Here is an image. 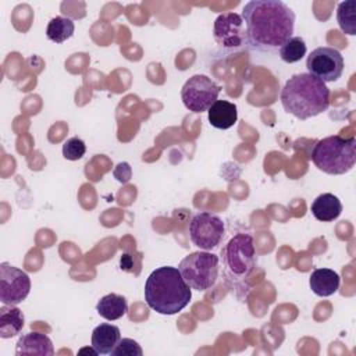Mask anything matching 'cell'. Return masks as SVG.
Masks as SVG:
<instances>
[{"instance_id": "obj_9", "label": "cell", "mask_w": 356, "mask_h": 356, "mask_svg": "<svg viewBox=\"0 0 356 356\" xmlns=\"http://www.w3.org/2000/svg\"><path fill=\"white\" fill-rule=\"evenodd\" d=\"M343 57L339 50L328 46L317 47L306 58V68L309 74L320 81L334 82L341 78L343 72Z\"/></svg>"}, {"instance_id": "obj_13", "label": "cell", "mask_w": 356, "mask_h": 356, "mask_svg": "<svg viewBox=\"0 0 356 356\" xmlns=\"http://www.w3.org/2000/svg\"><path fill=\"white\" fill-rule=\"evenodd\" d=\"M120 341L121 332L117 325L103 323L92 331V348L99 355H111Z\"/></svg>"}, {"instance_id": "obj_3", "label": "cell", "mask_w": 356, "mask_h": 356, "mask_svg": "<svg viewBox=\"0 0 356 356\" xmlns=\"http://www.w3.org/2000/svg\"><path fill=\"white\" fill-rule=\"evenodd\" d=\"M281 103L286 113L298 120H309L330 107V89L309 72L292 75L281 90Z\"/></svg>"}, {"instance_id": "obj_18", "label": "cell", "mask_w": 356, "mask_h": 356, "mask_svg": "<svg viewBox=\"0 0 356 356\" xmlns=\"http://www.w3.org/2000/svg\"><path fill=\"white\" fill-rule=\"evenodd\" d=\"M96 312L106 320L114 321L121 318L128 312L127 299L118 293L104 295L96 305Z\"/></svg>"}, {"instance_id": "obj_22", "label": "cell", "mask_w": 356, "mask_h": 356, "mask_svg": "<svg viewBox=\"0 0 356 356\" xmlns=\"http://www.w3.org/2000/svg\"><path fill=\"white\" fill-rule=\"evenodd\" d=\"M85 152H86V145L78 136H72V138L67 139L63 145V156L71 161L82 159Z\"/></svg>"}, {"instance_id": "obj_11", "label": "cell", "mask_w": 356, "mask_h": 356, "mask_svg": "<svg viewBox=\"0 0 356 356\" xmlns=\"http://www.w3.org/2000/svg\"><path fill=\"white\" fill-rule=\"evenodd\" d=\"M31 291L29 275L18 267L3 261L0 264V300L3 305H18Z\"/></svg>"}, {"instance_id": "obj_2", "label": "cell", "mask_w": 356, "mask_h": 356, "mask_svg": "<svg viewBox=\"0 0 356 356\" xmlns=\"http://www.w3.org/2000/svg\"><path fill=\"white\" fill-rule=\"evenodd\" d=\"M191 289L177 267L163 266L153 270L147 277L145 300L159 314L172 316L189 305L192 299Z\"/></svg>"}, {"instance_id": "obj_19", "label": "cell", "mask_w": 356, "mask_h": 356, "mask_svg": "<svg viewBox=\"0 0 356 356\" xmlns=\"http://www.w3.org/2000/svg\"><path fill=\"white\" fill-rule=\"evenodd\" d=\"M75 31L74 21L68 17H54L49 21L46 28V36L54 43H63L68 40Z\"/></svg>"}, {"instance_id": "obj_16", "label": "cell", "mask_w": 356, "mask_h": 356, "mask_svg": "<svg viewBox=\"0 0 356 356\" xmlns=\"http://www.w3.org/2000/svg\"><path fill=\"white\" fill-rule=\"evenodd\" d=\"M312 214L323 222L334 221L342 213L341 200L332 193H321L312 203Z\"/></svg>"}, {"instance_id": "obj_4", "label": "cell", "mask_w": 356, "mask_h": 356, "mask_svg": "<svg viewBox=\"0 0 356 356\" xmlns=\"http://www.w3.org/2000/svg\"><path fill=\"white\" fill-rule=\"evenodd\" d=\"M310 159L314 165L330 175H342L352 170L356 161V139L332 135L316 142Z\"/></svg>"}, {"instance_id": "obj_12", "label": "cell", "mask_w": 356, "mask_h": 356, "mask_svg": "<svg viewBox=\"0 0 356 356\" xmlns=\"http://www.w3.org/2000/svg\"><path fill=\"white\" fill-rule=\"evenodd\" d=\"M15 355H40V356H53L54 348L51 339L40 332H28L22 337H19L17 346H15Z\"/></svg>"}, {"instance_id": "obj_5", "label": "cell", "mask_w": 356, "mask_h": 356, "mask_svg": "<svg viewBox=\"0 0 356 356\" xmlns=\"http://www.w3.org/2000/svg\"><path fill=\"white\" fill-rule=\"evenodd\" d=\"M218 264L217 254L200 250L185 256L178 264V270L192 289L207 291L218 278Z\"/></svg>"}, {"instance_id": "obj_17", "label": "cell", "mask_w": 356, "mask_h": 356, "mask_svg": "<svg viewBox=\"0 0 356 356\" xmlns=\"http://www.w3.org/2000/svg\"><path fill=\"white\" fill-rule=\"evenodd\" d=\"M25 317L15 305H4L0 307V337L7 339L19 334L24 328Z\"/></svg>"}, {"instance_id": "obj_10", "label": "cell", "mask_w": 356, "mask_h": 356, "mask_svg": "<svg viewBox=\"0 0 356 356\" xmlns=\"http://www.w3.org/2000/svg\"><path fill=\"white\" fill-rule=\"evenodd\" d=\"M213 35L217 44L228 51L239 50L246 43V28L242 17L236 13L220 14L214 21Z\"/></svg>"}, {"instance_id": "obj_1", "label": "cell", "mask_w": 356, "mask_h": 356, "mask_svg": "<svg viewBox=\"0 0 356 356\" xmlns=\"http://www.w3.org/2000/svg\"><path fill=\"white\" fill-rule=\"evenodd\" d=\"M241 17L252 50L273 53L293 36L295 13L281 0H250Z\"/></svg>"}, {"instance_id": "obj_23", "label": "cell", "mask_w": 356, "mask_h": 356, "mask_svg": "<svg viewBox=\"0 0 356 356\" xmlns=\"http://www.w3.org/2000/svg\"><path fill=\"white\" fill-rule=\"evenodd\" d=\"M120 267H121V270H124L127 273H134L135 275H138L142 268V253L140 252H125L121 256Z\"/></svg>"}, {"instance_id": "obj_21", "label": "cell", "mask_w": 356, "mask_h": 356, "mask_svg": "<svg viewBox=\"0 0 356 356\" xmlns=\"http://www.w3.org/2000/svg\"><path fill=\"white\" fill-rule=\"evenodd\" d=\"M278 51H280V57L282 61L292 64V63L300 61L306 56L307 47H306L303 38L292 36L278 49Z\"/></svg>"}, {"instance_id": "obj_8", "label": "cell", "mask_w": 356, "mask_h": 356, "mask_svg": "<svg viewBox=\"0 0 356 356\" xmlns=\"http://www.w3.org/2000/svg\"><path fill=\"white\" fill-rule=\"evenodd\" d=\"M224 234V221L210 211L195 214L189 222V238L192 243L202 250L209 252L217 248L221 243Z\"/></svg>"}, {"instance_id": "obj_20", "label": "cell", "mask_w": 356, "mask_h": 356, "mask_svg": "<svg viewBox=\"0 0 356 356\" xmlns=\"http://www.w3.org/2000/svg\"><path fill=\"white\" fill-rule=\"evenodd\" d=\"M337 21L339 28L348 35H356V1L346 0L338 4Z\"/></svg>"}, {"instance_id": "obj_6", "label": "cell", "mask_w": 356, "mask_h": 356, "mask_svg": "<svg viewBox=\"0 0 356 356\" xmlns=\"http://www.w3.org/2000/svg\"><path fill=\"white\" fill-rule=\"evenodd\" d=\"M224 266L232 278H245L256 264L253 238L249 234H236L221 250Z\"/></svg>"}, {"instance_id": "obj_7", "label": "cell", "mask_w": 356, "mask_h": 356, "mask_svg": "<svg viewBox=\"0 0 356 356\" xmlns=\"http://www.w3.org/2000/svg\"><path fill=\"white\" fill-rule=\"evenodd\" d=\"M220 86L207 75L191 76L181 89V100L184 106L193 113L207 111L211 104L218 100Z\"/></svg>"}, {"instance_id": "obj_14", "label": "cell", "mask_w": 356, "mask_h": 356, "mask_svg": "<svg viewBox=\"0 0 356 356\" xmlns=\"http://www.w3.org/2000/svg\"><path fill=\"white\" fill-rule=\"evenodd\" d=\"M339 274L331 268H316L309 280L310 289L321 298L334 295L339 288Z\"/></svg>"}, {"instance_id": "obj_24", "label": "cell", "mask_w": 356, "mask_h": 356, "mask_svg": "<svg viewBox=\"0 0 356 356\" xmlns=\"http://www.w3.org/2000/svg\"><path fill=\"white\" fill-rule=\"evenodd\" d=\"M143 350L140 345L131 339V338H122L115 349L111 352V356H142Z\"/></svg>"}, {"instance_id": "obj_15", "label": "cell", "mask_w": 356, "mask_h": 356, "mask_svg": "<svg viewBox=\"0 0 356 356\" xmlns=\"http://www.w3.org/2000/svg\"><path fill=\"white\" fill-rule=\"evenodd\" d=\"M211 127L217 129H228L235 125L238 120V108L235 103L228 100H216L207 110Z\"/></svg>"}]
</instances>
